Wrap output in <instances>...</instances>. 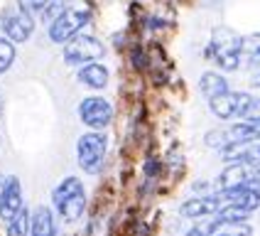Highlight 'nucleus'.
Wrapping results in <instances>:
<instances>
[{"label": "nucleus", "instance_id": "nucleus-8", "mask_svg": "<svg viewBox=\"0 0 260 236\" xmlns=\"http://www.w3.org/2000/svg\"><path fill=\"white\" fill-rule=\"evenodd\" d=\"M0 27L5 32V37L10 40V42H27L29 37H32V32H35V17H29L27 13H22V10H5L3 17H0Z\"/></svg>", "mask_w": 260, "mask_h": 236}, {"label": "nucleus", "instance_id": "nucleus-6", "mask_svg": "<svg viewBox=\"0 0 260 236\" xmlns=\"http://www.w3.org/2000/svg\"><path fill=\"white\" fill-rule=\"evenodd\" d=\"M79 118L91 131H103L113 123V106L103 96H88L79 103Z\"/></svg>", "mask_w": 260, "mask_h": 236}, {"label": "nucleus", "instance_id": "nucleus-19", "mask_svg": "<svg viewBox=\"0 0 260 236\" xmlns=\"http://www.w3.org/2000/svg\"><path fill=\"white\" fill-rule=\"evenodd\" d=\"M130 64H133V69L145 72V69L152 64V59H150V54L145 52L140 44H130Z\"/></svg>", "mask_w": 260, "mask_h": 236}, {"label": "nucleus", "instance_id": "nucleus-11", "mask_svg": "<svg viewBox=\"0 0 260 236\" xmlns=\"http://www.w3.org/2000/svg\"><path fill=\"white\" fill-rule=\"evenodd\" d=\"M76 79H79L84 86L101 91V88L108 86V79H111V74H108V69L103 67L101 62H88V64H84V67L76 72Z\"/></svg>", "mask_w": 260, "mask_h": 236}, {"label": "nucleus", "instance_id": "nucleus-16", "mask_svg": "<svg viewBox=\"0 0 260 236\" xmlns=\"http://www.w3.org/2000/svg\"><path fill=\"white\" fill-rule=\"evenodd\" d=\"M29 234V212L22 206L15 217L8 219V236H27Z\"/></svg>", "mask_w": 260, "mask_h": 236}, {"label": "nucleus", "instance_id": "nucleus-17", "mask_svg": "<svg viewBox=\"0 0 260 236\" xmlns=\"http://www.w3.org/2000/svg\"><path fill=\"white\" fill-rule=\"evenodd\" d=\"M72 3H74V0H49V3H47V8L42 10V15H40V17H42V22H44V25L54 22L59 15L64 13L69 5H72Z\"/></svg>", "mask_w": 260, "mask_h": 236}, {"label": "nucleus", "instance_id": "nucleus-23", "mask_svg": "<svg viewBox=\"0 0 260 236\" xmlns=\"http://www.w3.org/2000/svg\"><path fill=\"white\" fill-rule=\"evenodd\" d=\"M253 116H260V99H255V96H253V103H250V113H248V118H253Z\"/></svg>", "mask_w": 260, "mask_h": 236}, {"label": "nucleus", "instance_id": "nucleus-5", "mask_svg": "<svg viewBox=\"0 0 260 236\" xmlns=\"http://www.w3.org/2000/svg\"><path fill=\"white\" fill-rule=\"evenodd\" d=\"M250 103H253V96L246 91H226L221 96L209 99V108L221 121H231V118H248Z\"/></svg>", "mask_w": 260, "mask_h": 236}, {"label": "nucleus", "instance_id": "nucleus-4", "mask_svg": "<svg viewBox=\"0 0 260 236\" xmlns=\"http://www.w3.org/2000/svg\"><path fill=\"white\" fill-rule=\"evenodd\" d=\"M106 54V47L101 40L91 37V35H74L69 42H64V62L69 67H81L88 62H96Z\"/></svg>", "mask_w": 260, "mask_h": 236}, {"label": "nucleus", "instance_id": "nucleus-7", "mask_svg": "<svg viewBox=\"0 0 260 236\" xmlns=\"http://www.w3.org/2000/svg\"><path fill=\"white\" fill-rule=\"evenodd\" d=\"M260 185V162L246 165V162H231L221 177L216 187L218 190H231V187H255Z\"/></svg>", "mask_w": 260, "mask_h": 236}, {"label": "nucleus", "instance_id": "nucleus-2", "mask_svg": "<svg viewBox=\"0 0 260 236\" xmlns=\"http://www.w3.org/2000/svg\"><path fill=\"white\" fill-rule=\"evenodd\" d=\"M93 17V10L88 5H69L54 22H49V40L54 44L69 42L74 35H79Z\"/></svg>", "mask_w": 260, "mask_h": 236}, {"label": "nucleus", "instance_id": "nucleus-18", "mask_svg": "<svg viewBox=\"0 0 260 236\" xmlns=\"http://www.w3.org/2000/svg\"><path fill=\"white\" fill-rule=\"evenodd\" d=\"M15 42H10L8 37H0V74H5L15 62Z\"/></svg>", "mask_w": 260, "mask_h": 236}, {"label": "nucleus", "instance_id": "nucleus-1", "mask_svg": "<svg viewBox=\"0 0 260 236\" xmlns=\"http://www.w3.org/2000/svg\"><path fill=\"white\" fill-rule=\"evenodd\" d=\"M52 204L67 221H76L86 212V190L79 177H64L52 190Z\"/></svg>", "mask_w": 260, "mask_h": 236}, {"label": "nucleus", "instance_id": "nucleus-24", "mask_svg": "<svg viewBox=\"0 0 260 236\" xmlns=\"http://www.w3.org/2000/svg\"><path fill=\"white\" fill-rule=\"evenodd\" d=\"M250 86H253V88H260V72H255L253 76H250Z\"/></svg>", "mask_w": 260, "mask_h": 236}, {"label": "nucleus", "instance_id": "nucleus-21", "mask_svg": "<svg viewBox=\"0 0 260 236\" xmlns=\"http://www.w3.org/2000/svg\"><path fill=\"white\" fill-rule=\"evenodd\" d=\"M15 3H17V10L27 13L29 17H37V15H42L49 0H15Z\"/></svg>", "mask_w": 260, "mask_h": 236}, {"label": "nucleus", "instance_id": "nucleus-9", "mask_svg": "<svg viewBox=\"0 0 260 236\" xmlns=\"http://www.w3.org/2000/svg\"><path fill=\"white\" fill-rule=\"evenodd\" d=\"M221 197L218 194H204V197H191L189 202L179 206V214L184 219H206L211 214H216L221 209Z\"/></svg>", "mask_w": 260, "mask_h": 236}, {"label": "nucleus", "instance_id": "nucleus-14", "mask_svg": "<svg viewBox=\"0 0 260 236\" xmlns=\"http://www.w3.org/2000/svg\"><path fill=\"white\" fill-rule=\"evenodd\" d=\"M199 91H202L206 99H214V96H221V94H226L231 88H229V81L218 72H206L199 79Z\"/></svg>", "mask_w": 260, "mask_h": 236}, {"label": "nucleus", "instance_id": "nucleus-20", "mask_svg": "<svg viewBox=\"0 0 260 236\" xmlns=\"http://www.w3.org/2000/svg\"><path fill=\"white\" fill-rule=\"evenodd\" d=\"M214 62L223 72H236L241 67V52H218L216 57H214Z\"/></svg>", "mask_w": 260, "mask_h": 236}, {"label": "nucleus", "instance_id": "nucleus-3", "mask_svg": "<svg viewBox=\"0 0 260 236\" xmlns=\"http://www.w3.org/2000/svg\"><path fill=\"white\" fill-rule=\"evenodd\" d=\"M106 150H108V138L101 131L84 133L76 143V162L81 165V170L88 175H96L101 170L106 160Z\"/></svg>", "mask_w": 260, "mask_h": 236}, {"label": "nucleus", "instance_id": "nucleus-12", "mask_svg": "<svg viewBox=\"0 0 260 236\" xmlns=\"http://www.w3.org/2000/svg\"><path fill=\"white\" fill-rule=\"evenodd\" d=\"M29 236H57V221L49 206H37L29 214Z\"/></svg>", "mask_w": 260, "mask_h": 236}, {"label": "nucleus", "instance_id": "nucleus-22", "mask_svg": "<svg viewBox=\"0 0 260 236\" xmlns=\"http://www.w3.org/2000/svg\"><path fill=\"white\" fill-rule=\"evenodd\" d=\"M145 27L150 29V32H157V29L170 27V22H167V20H162V17H155V15H150V17H145Z\"/></svg>", "mask_w": 260, "mask_h": 236}, {"label": "nucleus", "instance_id": "nucleus-13", "mask_svg": "<svg viewBox=\"0 0 260 236\" xmlns=\"http://www.w3.org/2000/svg\"><path fill=\"white\" fill-rule=\"evenodd\" d=\"M223 153V162H246V165H253V162H260V140H253V143H243V145H233L221 150Z\"/></svg>", "mask_w": 260, "mask_h": 236}, {"label": "nucleus", "instance_id": "nucleus-15", "mask_svg": "<svg viewBox=\"0 0 260 236\" xmlns=\"http://www.w3.org/2000/svg\"><path fill=\"white\" fill-rule=\"evenodd\" d=\"M241 64L246 67H260V32L253 37H243L241 44Z\"/></svg>", "mask_w": 260, "mask_h": 236}, {"label": "nucleus", "instance_id": "nucleus-25", "mask_svg": "<svg viewBox=\"0 0 260 236\" xmlns=\"http://www.w3.org/2000/svg\"><path fill=\"white\" fill-rule=\"evenodd\" d=\"M3 185H5V177L0 175V190H3Z\"/></svg>", "mask_w": 260, "mask_h": 236}, {"label": "nucleus", "instance_id": "nucleus-10", "mask_svg": "<svg viewBox=\"0 0 260 236\" xmlns=\"http://www.w3.org/2000/svg\"><path fill=\"white\" fill-rule=\"evenodd\" d=\"M22 209V185L17 177H8L0 190V219L8 221Z\"/></svg>", "mask_w": 260, "mask_h": 236}]
</instances>
